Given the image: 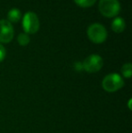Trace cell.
<instances>
[{
	"instance_id": "1",
	"label": "cell",
	"mask_w": 132,
	"mask_h": 133,
	"mask_svg": "<svg viewBox=\"0 0 132 133\" xmlns=\"http://www.w3.org/2000/svg\"><path fill=\"white\" fill-rule=\"evenodd\" d=\"M102 88L108 92H115L124 86V81L118 74H109L104 77L101 82Z\"/></svg>"
},
{
	"instance_id": "2",
	"label": "cell",
	"mask_w": 132,
	"mask_h": 133,
	"mask_svg": "<svg viewBox=\"0 0 132 133\" xmlns=\"http://www.w3.org/2000/svg\"><path fill=\"white\" fill-rule=\"evenodd\" d=\"M87 35L89 39L94 44H102L106 41L108 33L106 28L98 23L92 24L87 29Z\"/></svg>"
},
{
	"instance_id": "3",
	"label": "cell",
	"mask_w": 132,
	"mask_h": 133,
	"mask_svg": "<svg viewBox=\"0 0 132 133\" xmlns=\"http://www.w3.org/2000/svg\"><path fill=\"white\" fill-rule=\"evenodd\" d=\"M99 10L106 17H114L120 13V4L119 0H100Z\"/></svg>"
},
{
	"instance_id": "4",
	"label": "cell",
	"mask_w": 132,
	"mask_h": 133,
	"mask_svg": "<svg viewBox=\"0 0 132 133\" xmlns=\"http://www.w3.org/2000/svg\"><path fill=\"white\" fill-rule=\"evenodd\" d=\"M22 25L25 30V34H35L39 30L40 23H39L38 16L33 12L25 13L22 21Z\"/></svg>"
},
{
	"instance_id": "5",
	"label": "cell",
	"mask_w": 132,
	"mask_h": 133,
	"mask_svg": "<svg viewBox=\"0 0 132 133\" xmlns=\"http://www.w3.org/2000/svg\"><path fill=\"white\" fill-rule=\"evenodd\" d=\"M103 66V60L99 54H91L82 63V69L89 74L99 72Z\"/></svg>"
},
{
	"instance_id": "6",
	"label": "cell",
	"mask_w": 132,
	"mask_h": 133,
	"mask_svg": "<svg viewBox=\"0 0 132 133\" xmlns=\"http://www.w3.org/2000/svg\"><path fill=\"white\" fill-rule=\"evenodd\" d=\"M14 37V28L10 22L6 19L0 20V42L7 44Z\"/></svg>"
},
{
	"instance_id": "7",
	"label": "cell",
	"mask_w": 132,
	"mask_h": 133,
	"mask_svg": "<svg viewBox=\"0 0 132 133\" xmlns=\"http://www.w3.org/2000/svg\"><path fill=\"white\" fill-rule=\"evenodd\" d=\"M126 23L122 17H116L111 23V28L115 33H122L125 30Z\"/></svg>"
},
{
	"instance_id": "8",
	"label": "cell",
	"mask_w": 132,
	"mask_h": 133,
	"mask_svg": "<svg viewBox=\"0 0 132 133\" xmlns=\"http://www.w3.org/2000/svg\"><path fill=\"white\" fill-rule=\"evenodd\" d=\"M22 17L21 12L19 9L17 8H13L7 13V21L10 23H17Z\"/></svg>"
},
{
	"instance_id": "9",
	"label": "cell",
	"mask_w": 132,
	"mask_h": 133,
	"mask_svg": "<svg viewBox=\"0 0 132 133\" xmlns=\"http://www.w3.org/2000/svg\"><path fill=\"white\" fill-rule=\"evenodd\" d=\"M121 74L124 77L128 78V79H129V78L131 77V75H132V65H131V63H125V64L122 66Z\"/></svg>"
},
{
	"instance_id": "10",
	"label": "cell",
	"mask_w": 132,
	"mask_h": 133,
	"mask_svg": "<svg viewBox=\"0 0 132 133\" xmlns=\"http://www.w3.org/2000/svg\"><path fill=\"white\" fill-rule=\"evenodd\" d=\"M17 42H18V44H19L20 45L25 46V45H27V44H29V42H30V37H29V35H27V34L22 33V34H20V35H18Z\"/></svg>"
},
{
	"instance_id": "11",
	"label": "cell",
	"mask_w": 132,
	"mask_h": 133,
	"mask_svg": "<svg viewBox=\"0 0 132 133\" xmlns=\"http://www.w3.org/2000/svg\"><path fill=\"white\" fill-rule=\"evenodd\" d=\"M76 4L81 7H91L95 4L96 0H74Z\"/></svg>"
},
{
	"instance_id": "12",
	"label": "cell",
	"mask_w": 132,
	"mask_h": 133,
	"mask_svg": "<svg viewBox=\"0 0 132 133\" xmlns=\"http://www.w3.org/2000/svg\"><path fill=\"white\" fill-rule=\"evenodd\" d=\"M5 54H6V52H5V49L1 44H0V63L4 61L5 57Z\"/></svg>"
}]
</instances>
